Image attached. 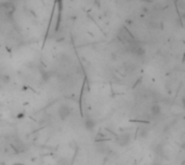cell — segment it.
I'll return each instance as SVG.
<instances>
[{
  "mask_svg": "<svg viewBox=\"0 0 185 165\" xmlns=\"http://www.w3.org/2000/svg\"><path fill=\"white\" fill-rule=\"evenodd\" d=\"M151 112H152V116H153V117H158L161 112L160 106H159L158 104L153 105V106H152V108H151Z\"/></svg>",
  "mask_w": 185,
  "mask_h": 165,
  "instance_id": "obj_1",
  "label": "cell"
},
{
  "mask_svg": "<svg viewBox=\"0 0 185 165\" xmlns=\"http://www.w3.org/2000/svg\"><path fill=\"white\" fill-rule=\"evenodd\" d=\"M184 164H185V161H184Z\"/></svg>",
  "mask_w": 185,
  "mask_h": 165,
  "instance_id": "obj_2",
  "label": "cell"
}]
</instances>
